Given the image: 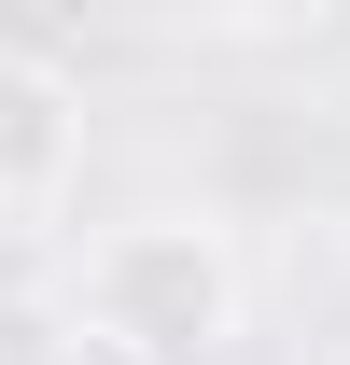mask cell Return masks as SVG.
I'll use <instances>...</instances> for the list:
<instances>
[{"mask_svg":"<svg viewBox=\"0 0 350 365\" xmlns=\"http://www.w3.org/2000/svg\"><path fill=\"white\" fill-rule=\"evenodd\" d=\"M350 0H211V29H238V43H308V29H336Z\"/></svg>","mask_w":350,"mask_h":365,"instance_id":"cell-3","label":"cell"},{"mask_svg":"<svg viewBox=\"0 0 350 365\" xmlns=\"http://www.w3.org/2000/svg\"><path fill=\"white\" fill-rule=\"evenodd\" d=\"M253 323V267L211 211H140L70 253V337L112 365H211Z\"/></svg>","mask_w":350,"mask_h":365,"instance_id":"cell-1","label":"cell"},{"mask_svg":"<svg viewBox=\"0 0 350 365\" xmlns=\"http://www.w3.org/2000/svg\"><path fill=\"white\" fill-rule=\"evenodd\" d=\"M322 365H350V337H336V351H322Z\"/></svg>","mask_w":350,"mask_h":365,"instance_id":"cell-4","label":"cell"},{"mask_svg":"<svg viewBox=\"0 0 350 365\" xmlns=\"http://www.w3.org/2000/svg\"><path fill=\"white\" fill-rule=\"evenodd\" d=\"M70 182H85V71L0 43V225H56Z\"/></svg>","mask_w":350,"mask_h":365,"instance_id":"cell-2","label":"cell"}]
</instances>
